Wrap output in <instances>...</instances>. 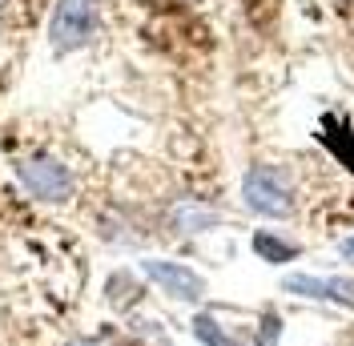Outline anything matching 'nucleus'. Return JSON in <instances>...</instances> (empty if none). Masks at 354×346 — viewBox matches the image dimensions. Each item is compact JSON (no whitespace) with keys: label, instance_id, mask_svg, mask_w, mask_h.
Masks as SVG:
<instances>
[{"label":"nucleus","instance_id":"obj_1","mask_svg":"<svg viewBox=\"0 0 354 346\" xmlns=\"http://www.w3.org/2000/svg\"><path fill=\"white\" fill-rule=\"evenodd\" d=\"M242 197L245 210L262 217H290L298 197H294V181L282 165H254V170L242 177Z\"/></svg>","mask_w":354,"mask_h":346},{"label":"nucleus","instance_id":"obj_4","mask_svg":"<svg viewBox=\"0 0 354 346\" xmlns=\"http://www.w3.org/2000/svg\"><path fill=\"white\" fill-rule=\"evenodd\" d=\"M141 274L153 282L161 294H169L174 302H201L205 298V278H201L194 266H185V262L145 258L141 262Z\"/></svg>","mask_w":354,"mask_h":346},{"label":"nucleus","instance_id":"obj_5","mask_svg":"<svg viewBox=\"0 0 354 346\" xmlns=\"http://www.w3.org/2000/svg\"><path fill=\"white\" fill-rule=\"evenodd\" d=\"M286 294H302V298H314V302H334L354 310V278H318V274H290L282 282Z\"/></svg>","mask_w":354,"mask_h":346},{"label":"nucleus","instance_id":"obj_2","mask_svg":"<svg viewBox=\"0 0 354 346\" xmlns=\"http://www.w3.org/2000/svg\"><path fill=\"white\" fill-rule=\"evenodd\" d=\"M17 177H21V185L28 194L44 201V206H65L73 201L77 194V177L68 170L65 161H57V157H24L21 165H17Z\"/></svg>","mask_w":354,"mask_h":346},{"label":"nucleus","instance_id":"obj_7","mask_svg":"<svg viewBox=\"0 0 354 346\" xmlns=\"http://www.w3.org/2000/svg\"><path fill=\"white\" fill-rule=\"evenodd\" d=\"M194 338H198L201 346H238V343H234V334H230V330L209 314V310L194 314Z\"/></svg>","mask_w":354,"mask_h":346},{"label":"nucleus","instance_id":"obj_8","mask_svg":"<svg viewBox=\"0 0 354 346\" xmlns=\"http://www.w3.org/2000/svg\"><path fill=\"white\" fill-rule=\"evenodd\" d=\"M214 221H218L214 210H198V206H189V201L174 210V230H177V234H201V230H205V226H214Z\"/></svg>","mask_w":354,"mask_h":346},{"label":"nucleus","instance_id":"obj_3","mask_svg":"<svg viewBox=\"0 0 354 346\" xmlns=\"http://www.w3.org/2000/svg\"><path fill=\"white\" fill-rule=\"evenodd\" d=\"M97 33V0H57L53 8V48L57 53H73V48H85Z\"/></svg>","mask_w":354,"mask_h":346},{"label":"nucleus","instance_id":"obj_11","mask_svg":"<svg viewBox=\"0 0 354 346\" xmlns=\"http://www.w3.org/2000/svg\"><path fill=\"white\" fill-rule=\"evenodd\" d=\"M342 254H346V258H354V238H346V242H342Z\"/></svg>","mask_w":354,"mask_h":346},{"label":"nucleus","instance_id":"obj_10","mask_svg":"<svg viewBox=\"0 0 354 346\" xmlns=\"http://www.w3.org/2000/svg\"><path fill=\"white\" fill-rule=\"evenodd\" d=\"M65 346H117L109 334H81V338H68Z\"/></svg>","mask_w":354,"mask_h":346},{"label":"nucleus","instance_id":"obj_9","mask_svg":"<svg viewBox=\"0 0 354 346\" xmlns=\"http://www.w3.org/2000/svg\"><path fill=\"white\" fill-rule=\"evenodd\" d=\"M282 338V318H278V310H266L262 322H258V343L254 346H278Z\"/></svg>","mask_w":354,"mask_h":346},{"label":"nucleus","instance_id":"obj_6","mask_svg":"<svg viewBox=\"0 0 354 346\" xmlns=\"http://www.w3.org/2000/svg\"><path fill=\"white\" fill-rule=\"evenodd\" d=\"M250 246H254V254H258V258H262V262H270V266H286V262H294V258H298V254H302V250H298L294 242L278 238L274 230H258V234H254V242H250Z\"/></svg>","mask_w":354,"mask_h":346}]
</instances>
